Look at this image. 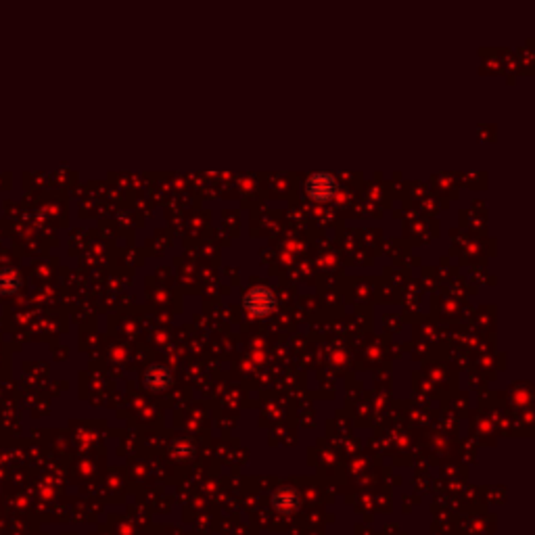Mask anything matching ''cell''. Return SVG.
Listing matches in <instances>:
<instances>
[{
    "mask_svg": "<svg viewBox=\"0 0 535 535\" xmlns=\"http://www.w3.org/2000/svg\"><path fill=\"white\" fill-rule=\"evenodd\" d=\"M243 303H245L247 312H251L253 316H268L276 308V297L268 287H253L245 295Z\"/></svg>",
    "mask_w": 535,
    "mask_h": 535,
    "instance_id": "obj_1",
    "label": "cell"
},
{
    "mask_svg": "<svg viewBox=\"0 0 535 535\" xmlns=\"http://www.w3.org/2000/svg\"><path fill=\"white\" fill-rule=\"evenodd\" d=\"M306 193L314 201H329L337 193V180L329 172H316L308 178Z\"/></svg>",
    "mask_w": 535,
    "mask_h": 535,
    "instance_id": "obj_2",
    "label": "cell"
},
{
    "mask_svg": "<svg viewBox=\"0 0 535 535\" xmlns=\"http://www.w3.org/2000/svg\"><path fill=\"white\" fill-rule=\"evenodd\" d=\"M21 285H23V280H21L19 270H15V268H0V295H4V297L15 295L21 289Z\"/></svg>",
    "mask_w": 535,
    "mask_h": 535,
    "instance_id": "obj_3",
    "label": "cell"
},
{
    "mask_svg": "<svg viewBox=\"0 0 535 535\" xmlns=\"http://www.w3.org/2000/svg\"><path fill=\"white\" fill-rule=\"evenodd\" d=\"M144 381H146V387H149V389H153V391H163L165 387H169L172 375H169V370L163 368V366H153V368L146 370Z\"/></svg>",
    "mask_w": 535,
    "mask_h": 535,
    "instance_id": "obj_4",
    "label": "cell"
}]
</instances>
